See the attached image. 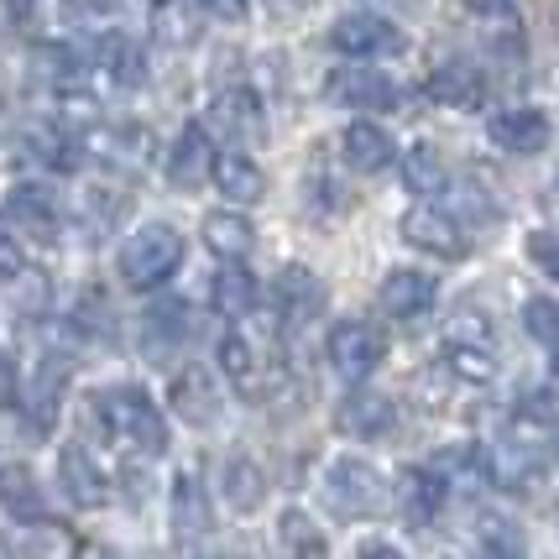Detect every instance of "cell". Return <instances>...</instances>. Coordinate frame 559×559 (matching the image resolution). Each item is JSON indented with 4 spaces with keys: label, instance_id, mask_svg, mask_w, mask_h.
I'll use <instances>...</instances> for the list:
<instances>
[{
    "label": "cell",
    "instance_id": "cell-31",
    "mask_svg": "<svg viewBox=\"0 0 559 559\" xmlns=\"http://www.w3.org/2000/svg\"><path fill=\"white\" fill-rule=\"evenodd\" d=\"M210 298H215V314H225L230 324H241V319L257 314V277L241 267V262H225V267L215 272V288H210Z\"/></svg>",
    "mask_w": 559,
    "mask_h": 559
},
{
    "label": "cell",
    "instance_id": "cell-37",
    "mask_svg": "<svg viewBox=\"0 0 559 559\" xmlns=\"http://www.w3.org/2000/svg\"><path fill=\"white\" fill-rule=\"evenodd\" d=\"M444 371L455 382L487 388V382H497V350L491 345H444Z\"/></svg>",
    "mask_w": 559,
    "mask_h": 559
},
{
    "label": "cell",
    "instance_id": "cell-9",
    "mask_svg": "<svg viewBox=\"0 0 559 559\" xmlns=\"http://www.w3.org/2000/svg\"><path fill=\"white\" fill-rule=\"evenodd\" d=\"M476 461H481V481H491L497 491H528L538 481V444L534 439H518V435H502L491 444H476Z\"/></svg>",
    "mask_w": 559,
    "mask_h": 559
},
{
    "label": "cell",
    "instance_id": "cell-16",
    "mask_svg": "<svg viewBox=\"0 0 559 559\" xmlns=\"http://www.w3.org/2000/svg\"><path fill=\"white\" fill-rule=\"evenodd\" d=\"M324 304H330V288H324V277L314 267H304V262H288V267L277 272V314L283 324H314L324 314Z\"/></svg>",
    "mask_w": 559,
    "mask_h": 559
},
{
    "label": "cell",
    "instance_id": "cell-52",
    "mask_svg": "<svg viewBox=\"0 0 559 559\" xmlns=\"http://www.w3.org/2000/svg\"><path fill=\"white\" fill-rule=\"evenodd\" d=\"M555 388H559V345H555Z\"/></svg>",
    "mask_w": 559,
    "mask_h": 559
},
{
    "label": "cell",
    "instance_id": "cell-30",
    "mask_svg": "<svg viewBox=\"0 0 559 559\" xmlns=\"http://www.w3.org/2000/svg\"><path fill=\"white\" fill-rule=\"evenodd\" d=\"M403 183H408V194H418V199L450 194V163H444V152H439L435 142H414L403 152Z\"/></svg>",
    "mask_w": 559,
    "mask_h": 559
},
{
    "label": "cell",
    "instance_id": "cell-48",
    "mask_svg": "<svg viewBox=\"0 0 559 559\" xmlns=\"http://www.w3.org/2000/svg\"><path fill=\"white\" fill-rule=\"evenodd\" d=\"M471 16H487V22H497V16H508L512 11V0H461Z\"/></svg>",
    "mask_w": 559,
    "mask_h": 559
},
{
    "label": "cell",
    "instance_id": "cell-50",
    "mask_svg": "<svg viewBox=\"0 0 559 559\" xmlns=\"http://www.w3.org/2000/svg\"><path fill=\"white\" fill-rule=\"evenodd\" d=\"M309 5H314V0H272V11H277V16H283V11H309Z\"/></svg>",
    "mask_w": 559,
    "mask_h": 559
},
{
    "label": "cell",
    "instance_id": "cell-22",
    "mask_svg": "<svg viewBox=\"0 0 559 559\" xmlns=\"http://www.w3.org/2000/svg\"><path fill=\"white\" fill-rule=\"evenodd\" d=\"M210 178H215V189L230 204H262L267 199V173L257 157H246V152H215V163H210Z\"/></svg>",
    "mask_w": 559,
    "mask_h": 559
},
{
    "label": "cell",
    "instance_id": "cell-12",
    "mask_svg": "<svg viewBox=\"0 0 559 559\" xmlns=\"http://www.w3.org/2000/svg\"><path fill=\"white\" fill-rule=\"evenodd\" d=\"M0 219L16 225V230H26V236H37V241H58V230H63V204H58V194H52L48 183L22 178V183L5 189Z\"/></svg>",
    "mask_w": 559,
    "mask_h": 559
},
{
    "label": "cell",
    "instance_id": "cell-25",
    "mask_svg": "<svg viewBox=\"0 0 559 559\" xmlns=\"http://www.w3.org/2000/svg\"><path fill=\"white\" fill-rule=\"evenodd\" d=\"M341 157L350 163L356 173H382L397 163V142H392L388 126L377 121H350L341 136Z\"/></svg>",
    "mask_w": 559,
    "mask_h": 559
},
{
    "label": "cell",
    "instance_id": "cell-47",
    "mask_svg": "<svg viewBox=\"0 0 559 559\" xmlns=\"http://www.w3.org/2000/svg\"><path fill=\"white\" fill-rule=\"evenodd\" d=\"M194 5L210 16V22H225V26L246 22V11H251V0H194Z\"/></svg>",
    "mask_w": 559,
    "mask_h": 559
},
{
    "label": "cell",
    "instance_id": "cell-42",
    "mask_svg": "<svg viewBox=\"0 0 559 559\" xmlns=\"http://www.w3.org/2000/svg\"><path fill=\"white\" fill-rule=\"evenodd\" d=\"M481 559H523L518 528L502 523V518H487V523H481Z\"/></svg>",
    "mask_w": 559,
    "mask_h": 559
},
{
    "label": "cell",
    "instance_id": "cell-17",
    "mask_svg": "<svg viewBox=\"0 0 559 559\" xmlns=\"http://www.w3.org/2000/svg\"><path fill=\"white\" fill-rule=\"evenodd\" d=\"M435 298H439V283L429 277V272H418V267H392L388 277H382V288H377L382 314L403 319V324H414V319L429 314V309H435Z\"/></svg>",
    "mask_w": 559,
    "mask_h": 559
},
{
    "label": "cell",
    "instance_id": "cell-51",
    "mask_svg": "<svg viewBox=\"0 0 559 559\" xmlns=\"http://www.w3.org/2000/svg\"><path fill=\"white\" fill-rule=\"evenodd\" d=\"M11 22H16V0H0V32H5Z\"/></svg>",
    "mask_w": 559,
    "mask_h": 559
},
{
    "label": "cell",
    "instance_id": "cell-8",
    "mask_svg": "<svg viewBox=\"0 0 559 559\" xmlns=\"http://www.w3.org/2000/svg\"><path fill=\"white\" fill-rule=\"evenodd\" d=\"M210 126L219 136H230L236 152L241 146H262L267 142V105L251 84H225L215 99H210Z\"/></svg>",
    "mask_w": 559,
    "mask_h": 559
},
{
    "label": "cell",
    "instance_id": "cell-7",
    "mask_svg": "<svg viewBox=\"0 0 559 559\" xmlns=\"http://www.w3.org/2000/svg\"><path fill=\"white\" fill-rule=\"evenodd\" d=\"M324 99H335L345 110H366V121H371L382 110H397V84L377 63H345L324 79Z\"/></svg>",
    "mask_w": 559,
    "mask_h": 559
},
{
    "label": "cell",
    "instance_id": "cell-38",
    "mask_svg": "<svg viewBox=\"0 0 559 559\" xmlns=\"http://www.w3.org/2000/svg\"><path fill=\"white\" fill-rule=\"evenodd\" d=\"M26 559H79V538L63 528V523H52V518H43V523H32L26 528Z\"/></svg>",
    "mask_w": 559,
    "mask_h": 559
},
{
    "label": "cell",
    "instance_id": "cell-4",
    "mask_svg": "<svg viewBox=\"0 0 559 559\" xmlns=\"http://www.w3.org/2000/svg\"><path fill=\"white\" fill-rule=\"evenodd\" d=\"M152 131L136 121H95L79 131V157H90L110 173H142L152 163Z\"/></svg>",
    "mask_w": 559,
    "mask_h": 559
},
{
    "label": "cell",
    "instance_id": "cell-36",
    "mask_svg": "<svg viewBox=\"0 0 559 559\" xmlns=\"http://www.w3.org/2000/svg\"><path fill=\"white\" fill-rule=\"evenodd\" d=\"M204 11H199L194 0H157V37L168 43V48H194L204 22H199Z\"/></svg>",
    "mask_w": 559,
    "mask_h": 559
},
{
    "label": "cell",
    "instance_id": "cell-40",
    "mask_svg": "<svg viewBox=\"0 0 559 559\" xmlns=\"http://www.w3.org/2000/svg\"><path fill=\"white\" fill-rule=\"evenodd\" d=\"M131 204H136V199L126 194V189H90V215H95L99 230H121V219L131 215Z\"/></svg>",
    "mask_w": 559,
    "mask_h": 559
},
{
    "label": "cell",
    "instance_id": "cell-26",
    "mask_svg": "<svg viewBox=\"0 0 559 559\" xmlns=\"http://www.w3.org/2000/svg\"><path fill=\"white\" fill-rule=\"evenodd\" d=\"M272 555L277 559H330V538L319 534V523L309 512H277L272 523Z\"/></svg>",
    "mask_w": 559,
    "mask_h": 559
},
{
    "label": "cell",
    "instance_id": "cell-49",
    "mask_svg": "<svg viewBox=\"0 0 559 559\" xmlns=\"http://www.w3.org/2000/svg\"><path fill=\"white\" fill-rule=\"evenodd\" d=\"M356 559H408V555H397L392 544H361V555Z\"/></svg>",
    "mask_w": 559,
    "mask_h": 559
},
{
    "label": "cell",
    "instance_id": "cell-33",
    "mask_svg": "<svg viewBox=\"0 0 559 559\" xmlns=\"http://www.w3.org/2000/svg\"><path fill=\"white\" fill-rule=\"evenodd\" d=\"M219 491H225L230 512H257L262 497H267V476H262V465L251 455H230L225 471H219Z\"/></svg>",
    "mask_w": 559,
    "mask_h": 559
},
{
    "label": "cell",
    "instance_id": "cell-35",
    "mask_svg": "<svg viewBox=\"0 0 559 559\" xmlns=\"http://www.w3.org/2000/svg\"><path fill=\"white\" fill-rule=\"evenodd\" d=\"M22 142H26V157H37L48 168H73L79 163V131H63V126H52V121L26 126Z\"/></svg>",
    "mask_w": 559,
    "mask_h": 559
},
{
    "label": "cell",
    "instance_id": "cell-29",
    "mask_svg": "<svg viewBox=\"0 0 559 559\" xmlns=\"http://www.w3.org/2000/svg\"><path fill=\"white\" fill-rule=\"evenodd\" d=\"M95 58L110 84H121V90H142L146 84V52L136 48L126 32H105L95 43Z\"/></svg>",
    "mask_w": 559,
    "mask_h": 559
},
{
    "label": "cell",
    "instance_id": "cell-1",
    "mask_svg": "<svg viewBox=\"0 0 559 559\" xmlns=\"http://www.w3.org/2000/svg\"><path fill=\"white\" fill-rule=\"evenodd\" d=\"M95 414H99V424H105V435L116 439L121 450L142 455V461L168 455V418H163V408H157L142 388L126 382V388L95 392Z\"/></svg>",
    "mask_w": 559,
    "mask_h": 559
},
{
    "label": "cell",
    "instance_id": "cell-18",
    "mask_svg": "<svg viewBox=\"0 0 559 559\" xmlns=\"http://www.w3.org/2000/svg\"><path fill=\"white\" fill-rule=\"evenodd\" d=\"M168 403L183 424L204 429V424H215L219 418V382L204 371V366H178L173 382H168Z\"/></svg>",
    "mask_w": 559,
    "mask_h": 559
},
{
    "label": "cell",
    "instance_id": "cell-21",
    "mask_svg": "<svg viewBox=\"0 0 559 559\" xmlns=\"http://www.w3.org/2000/svg\"><path fill=\"white\" fill-rule=\"evenodd\" d=\"M63 388H69V361L52 350V356H37V371H32V388H26V424L37 435H48L58 424V408H63Z\"/></svg>",
    "mask_w": 559,
    "mask_h": 559
},
{
    "label": "cell",
    "instance_id": "cell-43",
    "mask_svg": "<svg viewBox=\"0 0 559 559\" xmlns=\"http://www.w3.org/2000/svg\"><path fill=\"white\" fill-rule=\"evenodd\" d=\"M444 345H491L487 314H476V309H461V314L444 324ZM491 350H497V345H491Z\"/></svg>",
    "mask_w": 559,
    "mask_h": 559
},
{
    "label": "cell",
    "instance_id": "cell-45",
    "mask_svg": "<svg viewBox=\"0 0 559 559\" xmlns=\"http://www.w3.org/2000/svg\"><path fill=\"white\" fill-rule=\"evenodd\" d=\"M22 272H26L22 246H16V236L5 230V219H0V283H16Z\"/></svg>",
    "mask_w": 559,
    "mask_h": 559
},
{
    "label": "cell",
    "instance_id": "cell-24",
    "mask_svg": "<svg viewBox=\"0 0 559 559\" xmlns=\"http://www.w3.org/2000/svg\"><path fill=\"white\" fill-rule=\"evenodd\" d=\"M210 163H215L210 136H204V126H199V121H189L183 131H178V142L168 146V163H163V173H168L173 189H199V183L210 178Z\"/></svg>",
    "mask_w": 559,
    "mask_h": 559
},
{
    "label": "cell",
    "instance_id": "cell-28",
    "mask_svg": "<svg viewBox=\"0 0 559 559\" xmlns=\"http://www.w3.org/2000/svg\"><path fill=\"white\" fill-rule=\"evenodd\" d=\"M204 246L215 251L219 262H246L251 246H257V230H251L246 210H210L204 215Z\"/></svg>",
    "mask_w": 559,
    "mask_h": 559
},
{
    "label": "cell",
    "instance_id": "cell-23",
    "mask_svg": "<svg viewBox=\"0 0 559 559\" xmlns=\"http://www.w3.org/2000/svg\"><path fill=\"white\" fill-rule=\"evenodd\" d=\"M397 508H403V518H408V528H429L439 518V508L450 502V491H444V481H439L429 465H408L403 476H397Z\"/></svg>",
    "mask_w": 559,
    "mask_h": 559
},
{
    "label": "cell",
    "instance_id": "cell-15",
    "mask_svg": "<svg viewBox=\"0 0 559 559\" xmlns=\"http://www.w3.org/2000/svg\"><path fill=\"white\" fill-rule=\"evenodd\" d=\"M335 429L345 439H388L397 429V403L371 388H350L335 408Z\"/></svg>",
    "mask_w": 559,
    "mask_h": 559
},
{
    "label": "cell",
    "instance_id": "cell-34",
    "mask_svg": "<svg viewBox=\"0 0 559 559\" xmlns=\"http://www.w3.org/2000/svg\"><path fill=\"white\" fill-rule=\"evenodd\" d=\"M549 429H559V388H528L512 408V435L538 444V435Z\"/></svg>",
    "mask_w": 559,
    "mask_h": 559
},
{
    "label": "cell",
    "instance_id": "cell-32",
    "mask_svg": "<svg viewBox=\"0 0 559 559\" xmlns=\"http://www.w3.org/2000/svg\"><path fill=\"white\" fill-rule=\"evenodd\" d=\"M183 335H189V309H183L178 298H163V304H152L142 314V350L152 361H163Z\"/></svg>",
    "mask_w": 559,
    "mask_h": 559
},
{
    "label": "cell",
    "instance_id": "cell-2",
    "mask_svg": "<svg viewBox=\"0 0 559 559\" xmlns=\"http://www.w3.org/2000/svg\"><path fill=\"white\" fill-rule=\"evenodd\" d=\"M319 502L341 523H366V518H382L392 508V481L361 455H341L319 476Z\"/></svg>",
    "mask_w": 559,
    "mask_h": 559
},
{
    "label": "cell",
    "instance_id": "cell-27",
    "mask_svg": "<svg viewBox=\"0 0 559 559\" xmlns=\"http://www.w3.org/2000/svg\"><path fill=\"white\" fill-rule=\"evenodd\" d=\"M0 512L11 518V523H22V528H32V523H43L48 518V502H43V487H37V476L26 471V465H0Z\"/></svg>",
    "mask_w": 559,
    "mask_h": 559
},
{
    "label": "cell",
    "instance_id": "cell-46",
    "mask_svg": "<svg viewBox=\"0 0 559 559\" xmlns=\"http://www.w3.org/2000/svg\"><path fill=\"white\" fill-rule=\"evenodd\" d=\"M22 403V371L11 361V350H0V414Z\"/></svg>",
    "mask_w": 559,
    "mask_h": 559
},
{
    "label": "cell",
    "instance_id": "cell-6",
    "mask_svg": "<svg viewBox=\"0 0 559 559\" xmlns=\"http://www.w3.org/2000/svg\"><path fill=\"white\" fill-rule=\"evenodd\" d=\"M330 48L350 58V63H382L392 52H403V32L388 22V16H377V11H350L341 22L330 26Z\"/></svg>",
    "mask_w": 559,
    "mask_h": 559
},
{
    "label": "cell",
    "instance_id": "cell-11",
    "mask_svg": "<svg viewBox=\"0 0 559 559\" xmlns=\"http://www.w3.org/2000/svg\"><path fill=\"white\" fill-rule=\"evenodd\" d=\"M397 230H403V241L408 246L429 251V257H439V262H461V257H471L465 225L450 215V210H439V204H414Z\"/></svg>",
    "mask_w": 559,
    "mask_h": 559
},
{
    "label": "cell",
    "instance_id": "cell-3",
    "mask_svg": "<svg viewBox=\"0 0 559 559\" xmlns=\"http://www.w3.org/2000/svg\"><path fill=\"white\" fill-rule=\"evenodd\" d=\"M178 267H183V236H178V225H168V219L142 225L121 246V257H116L121 288H131V293H157Z\"/></svg>",
    "mask_w": 559,
    "mask_h": 559
},
{
    "label": "cell",
    "instance_id": "cell-41",
    "mask_svg": "<svg viewBox=\"0 0 559 559\" xmlns=\"http://www.w3.org/2000/svg\"><path fill=\"white\" fill-rule=\"evenodd\" d=\"M487 52H497L502 63H523V26H518V16H497V22H487Z\"/></svg>",
    "mask_w": 559,
    "mask_h": 559
},
{
    "label": "cell",
    "instance_id": "cell-19",
    "mask_svg": "<svg viewBox=\"0 0 559 559\" xmlns=\"http://www.w3.org/2000/svg\"><path fill=\"white\" fill-rule=\"evenodd\" d=\"M168 512H173V538H178L183 549L204 544L210 528H215V518H210V497H204V481H199L194 471H178L173 497H168Z\"/></svg>",
    "mask_w": 559,
    "mask_h": 559
},
{
    "label": "cell",
    "instance_id": "cell-14",
    "mask_svg": "<svg viewBox=\"0 0 559 559\" xmlns=\"http://www.w3.org/2000/svg\"><path fill=\"white\" fill-rule=\"evenodd\" d=\"M487 136L491 146H502L512 157H538L549 146V136H555V121L544 110H534V105H508V110H497L487 121Z\"/></svg>",
    "mask_w": 559,
    "mask_h": 559
},
{
    "label": "cell",
    "instance_id": "cell-44",
    "mask_svg": "<svg viewBox=\"0 0 559 559\" xmlns=\"http://www.w3.org/2000/svg\"><path fill=\"white\" fill-rule=\"evenodd\" d=\"M528 257L538 262V272H549L559 283V225H544V230L528 236Z\"/></svg>",
    "mask_w": 559,
    "mask_h": 559
},
{
    "label": "cell",
    "instance_id": "cell-10",
    "mask_svg": "<svg viewBox=\"0 0 559 559\" xmlns=\"http://www.w3.org/2000/svg\"><path fill=\"white\" fill-rule=\"evenodd\" d=\"M219 371L230 377V388L241 392L246 403H267L272 392H277V366H272V356H262L257 341L241 335V330H230V335L219 341Z\"/></svg>",
    "mask_w": 559,
    "mask_h": 559
},
{
    "label": "cell",
    "instance_id": "cell-13",
    "mask_svg": "<svg viewBox=\"0 0 559 559\" xmlns=\"http://www.w3.org/2000/svg\"><path fill=\"white\" fill-rule=\"evenodd\" d=\"M58 481H63V491H69V502L79 512H99L110 502V476H105V465L95 461V450L79 444V439L58 450Z\"/></svg>",
    "mask_w": 559,
    "mask_h": 559
},
{
    "label": "cell",
    "instance_id": "cell-20",
    "mask_svg": "<svg viewBox=\"0 0 559 559\" xmlns=\"http://www.w3.org/2000/svg\"><path fill=\"white\" fill-rule=\"evenodd\" d=\"M424 95L435 99V105H450V110H481L487 105V73L476 69V63H465V58H450V63H439L429 73Z\"/></svg>",
    "mask_w": 559,
    "mask_h": 559
},
{
    "label": "cell",
    "instance_id": "cell-5",
    "mask_svg": "<svg viewBox=\"0 0 559 559\" xmlns=\"http://www.w3.org/2000/svg\"><path fill=\"white\" fill-rule=\"evenodd\" d=\"M324 356L335 366V377H345L350 388H361L377 366L388 361V335L371 319H341L324 341Z\"/></svg>",
    "mask_w": 559,
    "mask_h": 559
},
{
    "label": "cell",
    "instance_id": "cell-39",
    "mask_svg": "<svg viewBox=\"0 0 559 559\" xmlns=\"http://www.w3.org/2000/svg\"><path fill=\"white\" fill-rule=\"evenodd\" d=\"M523 330H528L538 345L555 350L559 345V304L555 298H528V304H523Z\"/></svg>",
    "mask_w": 559,
    "mask_h": 559
}]
</instances>
